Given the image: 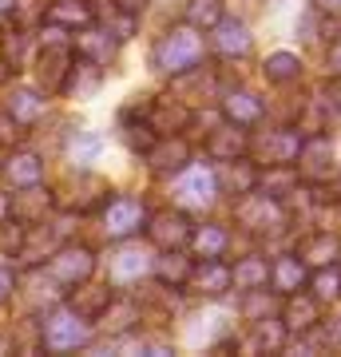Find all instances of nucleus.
<instances>
[{"mask_svg": "<svg viewBox=\"0 0 341 357\" xmlns=\"http://www.w3.org/2000/svg\"><path fill=\"white\" fill-rule=\"evenodd\" d=\"M199 60H202V36H199V28H190V24L167 28L151 48V68L163 72V76H183L190 68H199Z\"/></svg>", "mask_w": 341, "mask_h": 357, "instance_id": "f257e3e1", "label": "nucleus"}, {"mask_svg": "<svg viewBox=\"0 0 341 357\" xmlns=\"http://www.w3.org/2000/svg\"><path fill=\"white\" fill-rule=\"evenodd\" d=\"M100 222H103V238L123 243V238H131L147 227V206L131 195H119V199H107L100 206Z\"/></svg>", "mask_w": 341, "mask_h": 357, "instance_id": "f03ea898", "label": "nucleus"}, {"mask_svg": "<svg viewBox=\"0 0 341 357\" xmlns=\"http://www.w3.org/2000/svg\"><path fill=\"white\" fill-rule=\"evenodd\" d=\"M234 215H238V222L250 234H274V230H282L286 222H290V215H286V203H278V199H270V195H242L238 203H234Z\"/></svg>", "mask_w": 341, "mask_h": 357, "instance_id": "7ed1b4c3", "label": "nucleus"}, {"mask_svg": "<svg viewBox=\"0 0 341 357\" xmlns=\"http://www.w3.org/2000/svg\"><path fill=\"white\" fill-rule=\"evenodd\" d=\"M91 342V321L72 314V310H60L44 321V349L48 354H72V349H84Z\"/></svg>", "mask_w": 341, "mask_h": 357, "instance_id": "20e7f679", "label": "nucleus"}, {"mask_svg": "<svg viewBox=\"0 0 341 357\" xmlns=\"http://www.w3.org/2000/svg\"><path fill=\"white\" fill-rule=\"evenodd\" d=\"M302 151V131L298 128H274V131H262V135H250V151L258 163L266 167H290Z\"/></svg>", "mask_w": 341, "mask_h": 357, "instance_id": "39448f33", "label": "nucleus"}, {"mask_svg": "<svg viewBox=\"0 0 341 357\" xmlns=\"http://www.w3.org/2000/svg\"><path fill=\"white\" fill-rule=\"evenodd\" d=\"M91 270H96V255H91L88 246H56L48 255V278L56 286H63V290L88 282Z\"/></svg>", "mask_w": 341, "mask_h": 357, "instance_id": "423d86ee", "label": "nucleus"}, {"mask_svg": "<svg viewBox=\"0 0 341 357\" xmlns=\"http://www.w3.org/2000/svg\"><path fill=\"white\" fill-rule=\"evenodd\" d=\"M143 230H147V238H151L159 250H183V246H190V234H195L190 218L183 215L179 206H167V211L151 215Z\"/></svg>", "mask_w": 341, "mask_h": 357, "instance_id": "0eeeda50", "label": "nucleus"}, {"mask_svg": "<svg viewBox=\"0 0 341 357\" xmlns=\"http://www.w3.org/2000/svg\"><path fill=\"white\" fill-rule=\"evenodd\" d=\"M72 64H76V56H72V48H68V44H60V40H44V52H40V60H36L40 91H44V96L63 91Z\"/></svg>", "mask_w": 341, "mask_h": 357, "instance_id": "6e6552de", "label": "nucleus"}, {"mask_svg": "<svg viewBox=\"0 0 341 357\" xmlns=\"http://www.w3.org/2000/svg\"><path fill=\"white\" fill-rule=\"evenodd\" d=\"M294 163H298V178H302V183H310V187L326 183V178L333 175V143L317 131V135L302 139V151H298Z\"/></svg>", "mask_w": 341, "mask_h": 357, "instance_id": "1a4fd4ad", "label": "nucleus"}, {"mask_svg": "<svg viewBox=\"0 0 341 357\" xmlns=\"http://www.w3.org/2000/svg\"><path fill=\"white\" fill-rule=\"evenodd\" d=\"M317 321H321V302H317L314 294H305V290L286 294V302H282V326H286V333L317 330Z\"/></svg>", "mask_w": 341, "mask_h": 357, "instance_id": "9d476101", "label": "nucleus"}, {"mask_svg": "<svg viewBox=\"0 0 341 357\" xmlns=\"http://www.w3.org/2000/svg\"><path fill=\"white\" fill-rule=\"evenodd\" d=\"M190 163V147L183 135H163V139H155V147L147 151V167H151L155 175H183V167Z\"/></svg>", "mask_w": 341, "mask_h": 357, "instance_id": "9b49d317", "label": "nucleus"}, {"mask_svg": "<svg viewBox=\"0 0 341 357\" xmlns=\"http://www.w3.org/2000/svg\"><path fill=\"white\" fill-rule=\"evenodd\" d=\"M190 119H195V112H190V103L183 100H151V112H147V123L155 128V135H183V131L190 128Z\"/></svg>", "mask_w": 341, "mask_h": 357, "instance_id": "f8f14e48", "label": "nucleus"}, {"mask_svg": "<svg viewBox=\"0 0 341 357\" xmlns=\"http://www.w3.org/2000/svg\"><path fill=\"white\" fill-rule=\"evenodd\" d=\"M215 183L222 195H234V199H242V195H250L254 187H258V167L246 163V159H222L215 171Z\"/></svg>", "mask_w": 341, "mask_h": 357, "instance_id": "ddd939ff", "label": "nucleus"}, {"mask_svg": "<svg viewBox=\"0 0 341 357\" xmlns=\"http://www.w3.org/2000/svg\"><path fill=\"white\" fill-rule=\"evenodd\" d=\"M250 151V135H246V128H238V123H222V128H215L211 135H206V155L211 159H238V155Z\"/></svg>", "mask_w": 341, "mask_h": 357, "instance_id": "4468645a", "label": "nucleus"}, {"mask_svg": "<svg viewBox=\"0 0 341 357\" xmlns=\"http://www.w3.org/2000/svg\"><path fill=\"white\" fill-rule=\"evenodd\" d=\"M112 286H72V294H68V310L72 314H79V318H88V321H100L103 318V310L112 306Z\"/></svg>", "mask_w": 341, "mask_h": 357, "instance_id": "2eb2a0df", "label": "nucleus"}, {"mask_svg": "<svg viewBox=\"0 0 341 357\" xmlns=\"http://www.w3.org/2000/svg\"><path fill=\"white\" fill-rule=\"evenodd\" d=\"M179 203L183 206H211L218 195V183H215V171H187V175L179 178Z\"/></svg>", "mask_w": 341, "mask_h": 357, "instance_id": "dca6fc26", "label": "nucleus"}, {"mask_svg": "<svg viewBox=\"0 0 341 357\" xmlns=\"http://www.w3.org/2000/svg\"><path fill=\"white\" fill-rule=\"evenodd\" d=\"M48 211H52V191H44L40 183L20 187V195H13V218H20L24 227L44 222V215H48Z\"/></svg>", "mask_w": 341, "mask_h": 357, "instance_id": "f3484780", "label": "nucleus"}, {"mask_svg": "<svg viewBox=\"0 0 341 357\" xmlns=\"http://www.w3.org/2000/svg\"><path fill=\"white\" fill-rule=\"evenodd\" d=\"M187 286H195V294H202V298H218L230 290V266L222 258H202V266H195Z\"/></svg>", "mask_w": 341, "mask_h": 357, "instance_id": "a211bd4d", "label": "nucleus"}, {"mask_svg": "<svg viewBox=\"0 0 341 357\" xmlns=\"http://www.w3.org/2000/svg\"><path fill=\"white\" fill-rule=\"evenodd\" d=\"M151 274L159 278V286H171V290H183L195 274V262H190L183 250H163V258H151Z\"/></svg>", "mask_w": 341, "mask_h": 357, "instance_id": "6ab92c4d", "label": "nucleus"}, {"mask_svg": "<svg viewBox=\"0 0 341 357\" xmlns=\"http://www.w3.org/2000/svg\"><path fill=\"white\" fill-rule=\"evenodd\" d=\"M100 84H103V64H96V60H88V56H79L76 64H72V72H68L63 91H68L72 100H91V96L100 91Z\"/></svg>", "mask_w": 341, "mask_h": 357, "instance_id": "aec40b11", "label": "nucleus"}, {"mask_svg": "<svg viewBox=\"0 0 341 357\" xmlns=\"http://www.w3.org/2000/svg\"><path fill=\"white\" fill-rule=\"evenodd\" d=\"M44 20L56 28H88L96 24V8H91V0H52Z\"/></svg>", "mask_w": 341, "mask_h": 357, "instance_id": "412c9836", "label": "nucleus"}, {"mask_svg": "<svg viewBox=\"0 0 341 357\" xmlns=\"http://www.w3.org/2000/svg\"><path fill=\"white\" fill-rule=\"evenodd\" d=\"M107 195H112L107 178L91 175V171H76V178H72V206L76 211H96L107 203Z\"/></svg>", "mask_w": 341, "mask_h": 357, "instance_id": "4be33fe9", "label": "nucleus"}, {"mask_svg": "<svg viewBox=\"0 0 341 357\" xmlns=\"http://www.w3.org/2000/svg\"><path fill=\"white\" fill-rule=\"evenodd\" d=\"M266 282H270V262L262 255H242L234 266H230V286L234 290H262Z\"/></svg>", "mask_w": 341, "mask_h": 357, "instance_id": "5701e85b", "label": "nucleus"}, {"mask_svg": "<svg viewBox=\"0 0 341 357\" xmlns=\"http://www.w3.org/2000/svg\"><path fill=\"white\" fill-rule=\"evenodd\" d=\"M44 91H36V88H13V96H8V103H4V112L13 115L20 128H32L40 115H44Z\"/></svg>", "mask_w": 341, "mask_h": 357, "instance_id": "b1692460", "label": "nucleus"}, {"mask_svg": "<svg viewBox=\"0 0 341 357\" xmlns=\"http://www.w3.org/2000/svg\"><path fill=\"white\" fill-rule=\"evenodd\" d=\"M222 115H227L230 123H238V128H254L258 119H262V100L250 96V91H227L222 96Z\"/></svg>", "mask_w": 341, "mask_h": 357, "instance_id": "393cba45", "label": "nucleus"}, {"mask_svg": "<svg viewBox=\"0 0 341 357\" xmlns=\"http://www.w3.org/2000/svg\"><path fill=\"white\" fill-rule=\"evenodd\" d=\"M215 48L222 52V56H246V52L254 48L250 32H246V24H238V20H218L215 24Z\"/></svg>", "mask_w": 341, "mask_h": 357, "instance_id": "a878e982", "label": "nucleus"}, {"mask_svg": "<svg viewBox=\"0 0 341 357\" xmlns=\"http://www.w3.org/2000/svg\"><path fill=\"white\" fill-rule=\"evenodd\" d=\"M270 282H274V290L278 294H294V290H302L305 282V262L298 255H286V258H278L274 266H270Z\"/></svg>", "mask_w": 341, "mask_h": 357, "instance_id": "bb28decb", "label": "nucleus"}, {"mask_svg": "<svg viewBox=\"0 0 341 357\" xmlns=\"http://www.w3.org/2000/svg\"><path fill=\"white\" fill-rule=\"evenodd\" d=\"M4 178L13 183L16 191H20V187H32V183H44V163H40V155H28V151L13 155V159L4 163Z\"/></svg>", "mask_w": 341, "mask_h": 357, "instance_id": "cd10ccee", "label": "nucleus"}, {"mask_svg": "<svg viewBox=\"0 0 341 357\" xmlns=\"http://www.w3.org/2000/svg\"><path fill=\"white\" fill-rule=\"evenodd\" d=\"M258 187H262V195L286 203L290 195H298V171H294V163L290 167H266V175H258Z\"/></svg>", "mask_w": 341, "mask_h": 357, "instance_id": "c85d7f7f", "label": "nucleus"}, {"mask_svg": "<svg viewBox=\"0 0 341 357\" xmlns=\"http://www.w3.org/2000/svg\"><path fill=\"white\" fill-rule=\"evenodd\" d=\"M115 44H119V40H115L112 32H100V28H91V24L76 36L79 56H88V60H96V64H107V60H112V56H115Z\"/></svg>", "mask_w": 341, "mask_h": 357, "instance_id": "c756f323", "label": "nucleus"}, {"mask_svg": "<svg viewBox=\"0 0 341 357\" xmlns=\"http://www.w3.org/2000/svg\"><path fill=\"white\" fill-rule=\"evenodd\" d=\"M190 246H195V255L199 258H222L230 246V234L227 227H218V222H206V227H199L195 234H190Z\"/></svg>", "mask_w": 341, "mask_h": 357, "instance_id": "7c9ffc66", "label": "nucleus"}, {"mask_svg": "<svg viewBox=\"0 0 341 357\" xmlns=\"http://www.w3.org/2000/svg\"><path fill=\"white\" fill-rule=\"evenodd\" d=\"M262 76L270 79V84H298V79H302V60H298L294 52H274V56H266Z\"/></svg>", "mask_w": 341, "mask_h": 357, "instance_id": "2f4dec72", "label": "nucleus"}, {"mask_svg": "<svg viewBox=\"0 0 341 357\" xmlns=\"http://www.w3.org/2000/svg\"><path fill=\"white\" fill-rule=\"evenodd\" d=\"M341 255V238L338 234H314V238H305L298 258L302 262H314V266H329V262H338Z\"/></svg>", "mask_w": 341, "mask_h": 357, "instance_id": "473e14b6", "label": "nucleus"}, {"mask_svg": "<svg viewBox=\"0 0 341 357\" xmlns=\"http://www.w3.org/2000/svg\"><path fill=\"white\" fill-rule=\"evenodd\" d=\"M143 270H151V258L143 255V250H135V246H119L112 258V278L115 282H131L139 278Z\"/></svg>", "mask_w": 341, "mask_h": 357, "instance_id": "72a5a7b5", "label": "nucleus"}, {"mask_svg": "<svg viewBox=\"0 0 341 357\" xmlns=\"http://www.w3.org/2000/svg\"><path fill=\"white\" fill-rule=\"evenodd\" d=\"M183 16L190 28H215L222 20V0H190Z\"/></svg>", "mask_w": 341, "mask_h": 357, "instance_id": "f704fd0d", "label": "nucleus"}, {"mask_svg": "<svg viewBox=\"0 0 341 357\" xmlns=\"http://www.w3.org/2000/svg\"><path fill=\"white\" fill-rule=\"evenodd\" d=\"M310 290H314L317 302H333V298H341V270L329 262V266H321L310 278Z\"/></svg>", "mask_w": 341, "mask_h": 357, "instance_id": "c9c22d12", "label": "nucleus"}, {"mask_svg": "<svg viewBox=\"0 0 341 357\" xmlns=\"http://www.w3.org/2000/svg\"><path fill=\"white\" fill-rule=\"evenodd\" d=\"M24 238H28V227L20 222V218H0V255H20L24 250Z\"/></svg>", "mask_w": 341, "mask_h": 357, "instance_id": "e433bc0d", "label": "nucleus"}, {"mask_svg": "<svg viewBox=\"0 0 341 357\" xmlns=\"http://www.w3.org/2000/svg\"><path fill=\"white\" fill-rule=\"evenodd\" d=\"M123 139H127V147H131V151L147 155L155 147V139H159V135H155V128L147 123V119H143V123H131V119H127V123H123Z\"/></svg>", "mask_w": 341, "mask_h": 357, "instance_id": "4c0bfd02", "label": "nucleus"}, {"mask_svg": "<svg viewBox=\"0 0 341 357\" xmlns=\"http://www.w3.org/2000/svg\"><path fill=\"white\" fill-rule=\"evenodd\" d=\"M270 310H274V302H266V286L262 290H246V298H242V318L246 321H266Z\"/></svg>", "mask_w": 341, "mask_h": 357, "instance_id": "58836bf2", "label": "nucleus"}, {"mask_svg": "<svg viewBox=\"0 0 341 357\" xmlns=\"http://www.w3.org/2000/svg\"><path fill=\"white\" fill-rule=\"evenodd\" d=\"M100 151V135H72V147H68V155H72V163H91V155Z\"/></svg>", "mask_w": 341, "mask_h": 357, "instance_id": "ea45409f", "label": "nucleus"}, {"mask_svg": "<svg viewBox=\"0 0 341 357\" xmlns=\"http://www.w3.org/2000/svg\"><path fill=\"white\" fill-rule=\"evenodd\" d=\"M103 318H112V330L123 333V330H131V321H135V306H131V302L115 306V298H112V306L103 310Z\"/></svg>", "mask_w": 341, "mask_h": 357, "instance_id": "a19ab883", "label": "nucleus"}, {"mask_svg": "<svg viewBox=\"0 0 341 357\" xmlns=\"http://www.w3.org/2000/svg\"><path fill=\"white\" fill-rule=\"evenodd\" d=\"M16 139H20V123L4 112V115H0V143H16Z\"/></svg>", "mask_w": 341, "mask_h": 357, "instance_id": "79ce46f5", "label": "nucleus"}, {"mask_svg": "<svg viewBox=\"0 0 341 357\" xmlns=\"http://www.w3.org/2000/svg\"><path fill=\"white\" fill-rule=\"evenodd\" d=\"M326 68H329V76L333 79H341V40L329 48V60H326Z\"/></svg>", "mask_w": 341, "mask_h": 357, "instance_id": "37998d69", "label": "nucleus"}, {"mask_svg": "<svg viewBox=\"0 0 341 357\" xmlns=\"http://www.w3.org/2000/svg\"><path fill=\"white\" fill-rule=\"evenodd\" d=\"M147 4H151V0H115V8H119V13H127V16H139Z\"/></svg>", "mask_w": 341, "mask_h": 357, "instance_id": "c03bdc74", "label": "nucleus"}, {"mask_svg": "<svg viewBox=\"0 0 341 357\" xmlns=\"http://www.w3.org/2000/svg\"><path fill=\"white\" fill-rule=\"evenodd\" d=\"M13 286H16L13 266H0V298H4V294H13Z\"/></svg>", "mask_w": 341, "mask_h": 357, "instance_id": "a18cd8bd", "label": "nucleus"}, {"mask_svg": "<svg viewBox=\"0 0 341 357\" xmlns=\"http://www.w3.org/2000/svg\"><path fill=\"white\" fill-rule=\"evenodd\" d=\"M321 13H329V16H341V0H321Z\"/></svg>", "mask_w": 341, "mask_h": 357, "instance_id": "49530a36", "label": "nucleus"}, {"mask_svg": "<svg viewBox=\"0 0 341 357\" xmlns=\"http://www.w3.org/2000/svg\"><path fill=\"white\" fill-rule=\"evenodd\" d=\"M8 76H13V68H8V64H4V60H0V84H4V79H8Z\"/></svg>", "mask_w": 341, "mask_h": 357, "instance_id": "de8ad7c7", "label": "nucleus"}, {"mask_svg": "<svg viewBox=\"0 0 341 357\" xmlns=\"http://www.w3.org/2000/svg\"><path fill=\"white\" fill-rule=\"evenodd\" d=\"M13 8V0H0V13H8Z\"/></svg>", "mask_w": 341, "mask_h": 357, "instance_id": "09e8293b", "label": "nucleus"}, {"mask_svg": "<svg viewBox=\"0 0 341 357\" xmlns=\"http://www.w3.org/2000/svg\"><path fill=\"white\" fill-rule=\"evenodd\" d=\"M4 349H8V345H4V342H0V354H4Z\"/></svg>", "mask_w": 341, "mask_h": 357, "instance_id": "8fccbe9b", "label": "nucleus"}, {"mask_svg": "<svg viewBox=\"0 0 341 357\" xmlns=\"http://www.w3.org/2000/svg\"><path fill=\"white\" fill-rule=\"evenodd\" d=\"M0 175H4V167H0Z\"/></svg>", "mask_w": 341, "mask_h": 357, "instance_id": "3c124183", "label": "nucleus"}]
</instances>
